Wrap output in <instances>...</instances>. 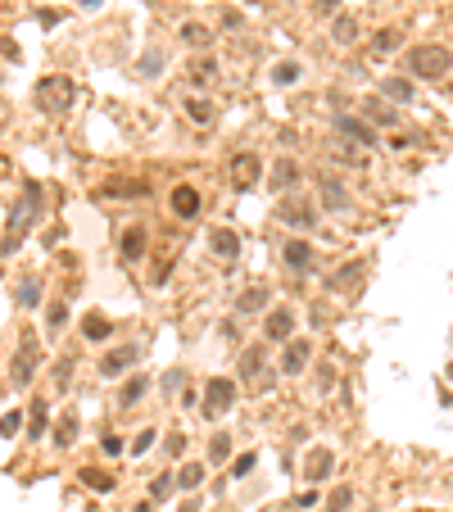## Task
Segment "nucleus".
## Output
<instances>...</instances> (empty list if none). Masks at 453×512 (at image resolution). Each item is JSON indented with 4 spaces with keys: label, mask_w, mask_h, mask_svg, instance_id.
I'll return each instance as SVG.
<instances>
[{
    "label": "nucleus",
    "mask_w": 453,
    "mask_h": 512,
    "mask_svg": "<svg viewBox=\"0 0 453 512\" xmlns=\"http://www.w3.org/2000/svg\"><path fill=\"white\" fill-rule=\"evenodd\" d=\"M36 213H41V186L28 182V186H23V195H19V204L10 209L5 240H0V259H10V254L23 245V236H28V231H32V222H36Z\"/></svg>",
    "instance_id": "f257e3e1"
},
{
    "label": "nucleus",
    "mask_w": 453,
    "mask_h": 512,
    "mask_svg": "<svg viewBox=\"0 0 453 512\" xmlns=\"http://www.w3.org/2000/svg\"><path fill=\"white\" fill-rule=\"evenodd\" d=\"M226 177H231V186H236V191H254V186H259V177H263V159H259L254 150L231 154V164H226Z\"/></svg>",
    "instance_id": "423d86ee"
},
{
    "label": "nucleus",
    "mask_w": 453,
    "mask_h": 512,
    "mask_svg": "<svg viewBox=\"0 0 453 512\" xmlns=\"http://www.w3.org/2000/svg\"><path fill=\"white\" fill-rule=\"evenodd\" d=\"M209 250H213L222 263H236V259H240V236H236L231 227H218L213 236H209Z\"/></svg>",
    "instance_id": "dca6fc26"
},
{
    "label": "nucleus",
    "mask_w": 453,
    "mask_h": 512,
    "mask_svg": "<svg viewBox=\"0 0 453 512\" xmlns=\"http://www.w3.org/2000/svg\"><path fill=\"white\" fill-rule=\"evenodd\" d=\"M331 385H335V372H331V367H322V376H317V390L326 394V390H331Z\"/></svg>",
    "instance_id": "603ef678"
},
{
    "label": "nucleus",
    "mask_w": 453,
    "mask_h": 512,
    "mask_svg": "<svg viewBox=\"0 0 453 512\" xmlns=\"http://www.w3.org/2000/svg\"><path fill=\"white\" fill-rule=\"evenodd\" d=\"M240 381H245L249 390H259V394L277 385V372L263 363V349H245V354H240Z\"/></svg>",
    "instance_id": "39448f33"
},
{
    "label": "nucleus",
    "mask_w": 453,
    "mask_h": 512,
    "mask_svg": "<svg viewBox=\"0 0 453 512\" xmlns=\"http://www.w3.org/2000/svg\"><path fill=\"white\" fill-rule=\"evenodd\" d=\"M36 363H41V345H36L32 336H23L19 340V354H14V363H10V381L19 385H32V372H36Z\"/></svg>",
    "instance_id": "0eeeda50"
},
{
    "label": "nucleus",
    "mask_w": 453,
    "mask_h": 512,
    "mask_svg": "<svg viewBox=\"0 0 453 512\" xmlns=\"http://www.w3.org/2000/svg\"><path fill=\"white\" fill-rule=\"evenodd\" d=\"M254 462H259V454H240L236 462H231V476H236V480L249 476V471H254Z\"/></svg>",
    "instance_id": "c03bdc74"
},
{
    "label": "nucleus",
    "mask_w": 453,
    "mask_h": 512,
    "mask_svg": "<svg viewBox=\"0 0 453 512\" xmlns=\"http://www.w3.org/2000/svg\"><path fill=\"white\" fill-rule=\"evenodd\" d=\"M335 5L340 0H313V14H335Z\"/></svg>",
    "instance_id": "864d4df0"
},
{
    "label": "nucleus",
    "mask_w": 453,
    "mask_h": 512,
    "mask_svg": "<svg viewBox=\"0 0 453 512\" xmlns=\"http://www.w3.org/2000/svg\"><path fill=\"white\" fill-rule=\"evenodd\" d=\"M281 263H286V273L308 277L317 268V250L308 245V240H286V245H281Z\"/></svg>",
    "instance_id": "1a4fd4ad"
},
{
    "label": "nucleus",
    "mask_w": 453,
    "mask_h": 512,
    "mask_svg": "<svg viewBox=\"0 0 453 512\" xmlns=\"http://www.w3.org/2000/svg\"><path fill=\"white\" fill-rule=\"evenodd\" d=\"M291 331H295V308H291V304L268 308V317H263V336L277 340V345H286V340H291Z\"/></svg>",
    "instance_id": "9b49d317"
},
{
    "label": "nucleus",
    "mask_w": 453,
    "mask_h": 512,
    "mask_svg": "<svg viewBox=\"0 0 453 512\" xmlns=\"http://www.w3.org/2000/svg\"><path fill=\"white\" fill-rule=\"evenodd\" d=\"M163 64H168V55H163V50H145V55L136 59V73H140V77H159Z\"/></svg>",
    "instance_id": "7c9ffc66"
},
{
    "label": "nucleus",
    "mask_w": 453,
    "mask_h": 512,
    "mask_svg": "<svg viewBox=\"0 0 453 512\" xmlns=\"http://www.w3.org/2000/svg\"><path fill=\"white\" fill-rule=\"evenodd\" d=\"M145 390H150V376H145V372L127 376V385H123V394H118V408H136V403L145 399Z\"/></svg>",
    "instance_id": "6ab92c4d"
},
{
    "label": "nucleus",
    "mask_w": 453,
    "mask_h": 512,
    "mask_svg": "<svg viewBox=\"0 0 453 512\" xmlns=\"http://www.w3.org/2000/svg\"><path fill=\"white\" fill-rule=\"evenodd\" d=\"M331 467H335V458H331V449H313V454H308V462H304V480H326L331 476Z\"/></svg>",
    "instance_id": "a211bd4d"
},
{
    "label": "nucleus",
    "mask_w": 453,
    "mask_h": 512,
    "mask_svg": "<svg viewBox=\"0 0 453 512\" xmlns=\"http://www.w3.org/2000/svg\"><path fill=\"white\" fill-rule=\"evenodd\" d=\"M295 182H299V164H291V159H281L277 168H272V191H295Z\"/></svg>",
    "instance_id": "aec40b11"
},
{
    "label": "nucleus",
    "mask_w": 453,
    "mask_h": 512,
    "mask_svg": "<svg viewBox=\"0 0 453 512\" xmlns=\"http://www.w3.org/2000/svg\"><path fill=\"white\" fill-rule=\"evenodd\" d=\"M168 204H173V213H177L182 222H191L195 213H200V204H204V200H200V191H195V186H177Z\"/></svg>",
    "instance_id": "f3484780"
},
{
    "label": "nucleus",
    "mask_w": 453,
    "mask_h": 512,
    "mask_svg": "<svg viewBox=\"0 0 453 512\" xmlns=\"http://www.w3.org/2000/svg\"><path fill=\"white\" fill-rule=\"evenodd\" d=\"M358 277H363V259H354V263H345V268H340V273L331 277V290H345L349 281H358Z\"/></svg>",
    "instance_id": "58836bf2"
},
{
    "label": "nucleus",
    "mask_w": 453,
    "mask_h": 512,
    "mask_svg": "<svg viewBox=\"0 0 453 512\" xmlns=\"http://www.w3.org/2000/svg\"><path fill=\"white\" fill-rule=\"evenodd\" d=\"M322 204H326V213H345L354 200L345 195V186H340V182H322Z\"/></svg>",
    "instance_id": "412c9836"
},
{
    "label": "nucleus",
    "mask_w": 453,
    "mask_h": 512,
    "mask_svg": "<svg viewBox=\"0 0 453 512\" xmlns=\"http://www.w3.org/2000/svg\"><path fill=\"white\" fill-rule=\"evenodd\" d=\"M36 100V109L50 114V118H59V114L73 109V100H77V87H73V77H41L32 91Z\"/></svg>",
    "instance_id": "7ed1b4c3"
},
{
    "label": "nucleus",
    "mask_w": 453,
    "mask_h": 512,
    "mask_svg": "<svg viewBox=\"0 0 453 512\" xmlns=\"http://www.w3.org/2000/svg\"><path fill=\"white\" fill-rule=\"evenodd\" d=\"M308 359H313V345H308V340H286V354H281V372H286V376H299V372L308 367Z\"/></svg>",
    "instance_id": "4468645a"
},
{
    "label": "nucleus",
    "mask_w": 453,
    "mask_h": 512,
    "mask_svg": "<svg viewBox=\"0 0 453 512\" xmlns=\"http://www.w3.org/2000/svg\"><path fill=\"white\" fill-rule=\"evenodd\" d=\"M213 77H218V64H213V59H195V64H191V82H195V87H209Z\"/></svg>",
    "instance_id": "4c0bfd02"
},
{
    "label": "nucleus",
    "mask_w": 453,
    "mask_h": 512,
    "mask_svg": "<svg viewBox=\"0 0 453 512\" xmlns=\"http://www.w3.org/2000/svg\"><path fill=\"white\" fill-rule=\"evenodd\" d=\"M109 331H114V322H109L105 313H87V317H82V336L96 340V345H100V340H109Z\"/></svg>",
    "instance_id": "5701e85b"
},
{
    "label": "nucleus",
    "mask_w": 453,
    "mask_h": 512,
    "mask_svg": "<svg viewBox=\"0 0 453 512\" xmlns=\"http://www.w3.org/2000/svg\"><path fill=\"white\" fill-rule=\"evenodd\" d=\"M14 299H19V308H36V304H41V281H36V277H23Z\"/></svg>",
    "instance_id": "c756f323"
},
{
    "label": "nucleus",
    "mask_w": 453,
    "mask_h": 512,
    "mask_svg": "<svg viewBox=\"0 0 453 512\" xmlns=\"http://www.w3.org/2000/svg\"><path fill=\"white\" fill-rule=\"evenodd\" d=\"M77 5H82V10H100V5H105V0H77Z\"/></svg>",
    "instance_id": "5fc2aeb1"
},
{
    "label": "nucleus",
    "mask_w": 453,
    "mask_h": 512,
    "mask_svg": "<svg viewBox=\"0 0 453 512\" xmlns=\"http://www.w3.org/2000/svg\"><path fill=\"white\" fill-rule=\"evenodd\" d=\"M173 480H177V490L191 494V490H200V485H204V467H200V462H186L182 476H173Z\"/></svg>",
    "instance_id": "473e14b6"
},
{
    "label": "nucleus",
    "mask_w": 453,
    "mask_h": 512,
    "mask_svg": "<svg viewBox=\"0 0 453 512\" xmlns=\"http://www.w3.org/2000/svg\"><path fill=\"white\" fill-rule=\"evenodd\" d=\"M28 426H32V440L45 436V426H50V403H45V399L32 403V417H28Z\"/></svg>",
    "instance_id": "f704fd0d"
},
{
    "label": "nucleus",
    "mask_w": 453,
    "mask_h": 512,
    "mask_svg": "<svg viewBox=\"0 0 453 512\" xmlns=\"http://www.w3.org/2000/svg\"><path fill=\"white\" fill-rule=\"evenodd\" d=\"M168 273H173V259H159V268H154V286L168 281Z\"/></svg>",
    "instance_id": "3c124183"
},
{
    "label": "nucleus",
    "mask_w": 453,
    "mask_h": 512,
    "mask_svg": "<svg viewBox=\"0 0 453 512\" xmlns=\"http://www.w3.org/2000/svg\"><path fill=\"white\" fill-rule=\"evenodd\" d=\"M19 426H23V413L14 408V413H5V417H0V436H5V440H10V436H19Z\"/></svg>",
    "instance_id": "37998d69"
},
{
    "label": "nucleus",
    "mask_w": 453,
    "mask_h": 512,
    "mask_svg": "<svg viewBox=\"0 0 453 512\" xmlns=\"http://www.w3.org/2000/svg\"><path fill=\"white\" fill-rule=\"evenodd\" d=\"M182 385H186V372H168V376H163V390H168V394H177V390H182Z\"/></svg>",
    "instance_id": "8fccbe9b"
},
{
    "label": "nucleus",
    "mask_w": 453,
    "mask_h": 512,
    "mask_svg": "<svg viewBox=\"0 0 453 512\" xmlns=\"http://www.w3.org/2000/svg\"><path fill=\"white\" fill-rule=\"evenodd\" d=\"M45 327H50V336H59V331L68 327V304L64 299H54V304L45 308Z\"/></svg>",
    "instance_id": "c9c22d12"
},
{
    "label": "nucleus",
    "mask_w": 453,
    "mask_h": 512,
    "mask_svg": "<svg viewBox=\"0 0 453 512\" xmlns=\"http://www.w3.org/2000/svg\"><path fill=\"white\" fill-rule=\"evenodd\" d=\"M182 512H200V503H182Z\"/></svg>",
    "instance_id": "6e6d98bb"
},
{
    "label": "nucleus",
    "mask_w": 453,
    "mask_h": 512,
    "mask_svg": "<svg viewBox=\"0 0 453 512\" xmlns=\"http://www.w3.org/2000/svg\"><path fill=\"white\" fill-rule=\"evenodd\" d=\"M100 449H105L109 458H118V454H123V449H127V445H123V436H114V431H105V440H100Z\"/></svg>",
    "instance_id": "a18cd8bd"
},
{
    "label": "nucleus",
    "mask_w": 453,
    "mask_h": 512,
    "mask_svg": "<svg viewBox=\"0 0 453 512\" xmlns=\"http://www.w3.org/2000/svg\"><path fill=\"white\" fill-rule=\"evenodd\" d=\"M73 436H77V417L68 413V417H59V422H54V445L68 449V445H73Z\"/></svg>",
    "instance_id": "e433bc0d"
},
{
    "label": "nucleus",
    "mask_w": 453,
    "mask_h": 512,
    "mask_svg": "<svg viewBox=\"0 0 453 512\" xmlns=\"http://www.w3.org/2000/svg\"><path fill=\"white\" fill-rule=\"evenodd\" d=\"M173 485H177V480H173V476H154V485H150V494H154V499H168V494H173Z\"/></svg>",
    "instance_id": "49530a36"
},
{
    "label": "nucleus",
    "mask_w": 453,
    "mask_h": 512,
    "mask_svg": "<svg viewBox=\"0 0 453 512\" xmlns=\"http://www.w3.org/2000/svg\"><path fill=\"white\" fill-rule=\"evenodd\" d=\"M154 440H159V431H154V426H145V431H136V436H131V454H145V449H150Z\"/></svg>",
    "instance_id": "79ce46f5"
},
{
    "label": "nucleus",
    "mask_w": 453,
    "mask_h": 512,
    "mask_svg": "<svg viewBox=\"0 0 453 512\" xmlns=\"http://www.w3.org/2000/svg\"><path fill=\"white\" fill-rule=\"evenodd\" d=\"M182 41H186V45H195V50H204V45L213 41V32H209L204 23H182Z\"/></svg>",
    "instance_id": "2f4dec72"
},
{
    "label": "nucleus",
    "mask_w": 453,
    "mask_h": 512,
    "mask_svg": "<svg viewBox=\"0 0 453 512\" xmlns=\"http://www.w3.org/2000/svg\"><path fill=\"white\" fill-rule=\"evenodd\" d=\"M68 372H73V359H59V363H54V385H59V390L68 385Z\"/></svg>",
    "instance_id": "09e8293b"
},
{
    "label": "nucleus",
    "mask_w": 453,
    "mask_h": 512,
    "mask_svg": "<svg viewBox=\"0 0 453 512\" xmlns=\"http://www.w3.org/2000/svg\"><path fill=\"white\" fill-rule=\"evenodd\" d=\"M277 218L286 222L291 231H313V227H317V213H313V204H308V200H299V195H291V200H286V204L277 209Z\"/></svg>",
    "instance_id": "9d476101"
},
{
    "label": "nucleus",
    "mask_w": 453,
    "mask_h": 512,
    "mask_svg": "<svg viewBox=\"0 0 453 512\" xmlns=\"http://www.w3.org/2000/svg\"><path fill=\"white\" fill-rule=\"evenodd\" d=\"M163 449H168V458H182V454H186V436H182V431H173Z\"/></svg>",
    "instance_id": "de8ad7c7"
},
{
    "label": "nucleus",
    "mask_w": 453,
    "mask_h": 512,
    "mask_svg": "<svg viewBox=\"0 0 453 512\" xmlns=\"http://www.w3.org/2000/svg\"><path fill=\"white\" fill-rule=\"evenodd\" d=\"M145 245H150V231H145V222H131V227L118 236L123 263H140V259H145Z\"/></svg>",
    "instance_id": "ddd939ff"
},
{
    "label": "nucleus",
    "mask_w": 453,
    "mask_h": 512,
    "mask_svg": "<svg viewBox=\"0 0 453 512\" xmlns=\"http://www.w3.org/2000/svg\"><path fill=\"white\" fill-rule=\"evenodd\" d=\"M182 114H186V118H191V122H200V127H209V122H213V105H209V100H200V96H191V100H186V105H182Z\"/></svg>",
    "instance_id": "b1692460"
},
{
    "label": "nucleus",
    "mask_w": 453,
    "mask_h": 512,
    "mask_svg": "<svg viewBox=\"0 0 453 512\" xmlns=\"http://www.w3.org/2000/svg\"><path fill=\"white\" fill-rule=\"evenodd\" d=\"M100 195H105V200H145V195H150V186L131 182V177H114V182H105Z\"/></svg>",
    "instance_id": "2eb2a0df"
},
{
    "label": "nucleus",
    "mask_w": 453,
    "mask_h": 512,
    "mask_svg": "<svg viewBox=\"0 0 453 512\" xmlns=\"http://www.w3.org/2000/svg\"><path fill=\"white\" fill-rule=\"evenodd\" d=\"M331 127L340 131V136H349L354 145H363V150H377V141H381V136H377V127H372L367 118H354V114H335V118H331Z\"/></svg>",
    "instance_id": "6e6552de"
},
{
    "label": "nucleus",
    "mask_w": 453,
    "mask_h": 512,
    "mask_svg": "<svg viewBox=\"0 0 453 512\" xmlns=\"http://www.w3.org/2000/svg\"><path fill=\"white\" fill-rule=\"evenodd\" d=\"M349 508H354V485H335L326 494V512H349Z\"/></svg>",
    "instance_id": "72a5a7b5"
},
{
    "label": "nucleus",
    "mask_w": 453,
    "mask_h": 512,
    "mask_svg": "<svg viewBox=\"0 0 453 512\" xmlns=\"http://www.w3.org/2000/svg\"><path fill=\"white\" fill-rule=\"evenodd\" d=\"M131 363H140V345H118V349H109L105 359H100V376H105V381H114V376H123Z\"/></svg>",
    "instance_id": "f8f14e48"
},
{
    "label": "nucleus",
    "mask_w": 453,
    "mask_h": 512,
    "mask_svg": "<svg viewBox=\"0 0 453 512\" xmlns=\"http://www.w3.org/2000/svg\"><path fill=\"white\" fill-rule=\"evenodd\" d=\"M408 77H426V82H435V77H449L453 68V50L449 45H435V41H421L408 50Z\"/></svg>",
    "instance_id": "f03ea898"
},
{
    "label": "nucleus",
    "mask_w": 453,
    "mask_h": 512,
    "mask_svg": "<svg viewBox=\"0 0 453 512\" xmlns=\"http://www.w3.org/2000/svg\"><path fill=\"white\" fill-rule=\"evenodd\" d=\"M236 408V381L231 376H213V381L204 385V403H200V413L204 417H222Z\"/></svg>",
    "instance_id": "20e7f679"
},
{
    "label": "nucleus",
    "mask_w": 453,
    "mask_h": 512,
    "mask_svg": "<svg viewBox=\"0 0 453 512\" xmlns=\"http://www.w3.org/2000/svg\"><path fill=\"white\" fill-rule=\"evenodd\" d=\"M354 36H358V19L340 14V19L331 23V41H335V45H354Z\"/></svg>",
    "instance_id": "cd10ccee"
},
{
    "label": "nucleus",
    "mask_w": 453,
    "mask_h": 512,
    "mask_svg": "<svg viewBox=\"0 0 453 512\" xmlns=\"http://www.w3.org/2000/svg\"><path fill=\"white\" fill-rule=\"evenodd\" d=\"M263 308H268V286H249L236 299V313H263Z\"/></svg>",
    "instance_id": "4be33fe9"
},
{
    "label": "nucleus",
    "mask_w": 453,
    "mask_h": 512,
    "mask_svg": "<svg viewBox=\"0 0 453 512\" xmlns=\"http://www.w3.org/2000/svg\"><path fill=\"white\" fill-rule=\"evenodd\" d=\"M381 96L408 105V100H412V82H408V77H386V82H381Z\"/></svg>",
    "instance_id": "bb28decb"
},
{
    "label": "nucleus",
    "mask_w": 453,
    "mask_h": 512,
    "mask_svg": "<svg viewBox=\"0 0 453 512\" xmlns=\"http://www.w3.org/2000/svg\"><path fill=\"white\" fill-rule=\"evenodd\" d=\"M394 45H399V32H394V28H381L377 41H372V55H390Z\"/></svg>",
    "instance_id": "a19ab883"
},
{
    "label": "nucleus",
    "mask_w": 453,
    "mask_h": 512,
    "mask_svg": "<svg viewBox=\"0 0 453 512\" xmlns=\"http://www.w3.org/2000/svg\"><path fill=\"white\" fill-rule=\"evenodd\" d=\"M77 480H82L87 490H96V494H109V490H114V476H109V471H100V467H82V471H77Z\"/></svg>",
    "instance_id": "393cba45"
},
{
    "label": "nucleus",
    "mask_w": 453,
    "mask_h": 512,
    "mask_svg": "<svg viewBox=\"0 0 453 512\" xmlns=\"http://www.w3.org/2000/svg\"><path fill=\"white\" fill-rule=\"evenodd\" d=\"M226 458H231V436L218 431V436L209 440V462H226Z\"/></svg>",
    "instance_id": "ea45409f"
},
{
    "label": "nucleus",
    "mask_w": 453,
    "mask_h": 512,
    "mask_svg": "<svg viewBox=\"0 0 453 512\" xmlns=\"http://www.w3.org/2000/svg\"><path fill=\"white\" fill-rule=\"evenodd\" d=\"M363 109H367V122H372V127H390V122H394V118H399V114H394V109H390V105H386V100H367V105H363Z\"/></svg>",
    "instance_id": "c85d7f7f"
},
{
    "label": "nucleus",
    "mask_w": 453,
    "mask_h": 512,
    "mask_svg": "<svg viewBox=\"0 0 453 512\" xmlns=\"http://www.w3.org/2000/svg\"><path fill=\"white\" fill-rule=\"evenodd\" d=\"M304 77V68H299V59H281L277 68H272V87H295Z\"/></svg>",
    "instance_id": "a878e982"
}]
</instances>
